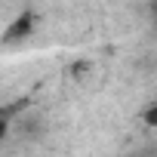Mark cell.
Returning <instances> with one entry per match:
<instances>
[{
	"label": "cell",
	"mask_w": 157,
	"mask_h": 157,
	"mask_svg": "<svg viewBox=\"0 0 157 157\" xmlns=\"http://www.w3.org/2000/svg\"><path fill=\"white\" fill-rule=\"evenodd\" d=\"M34 31V13H22L6 31H3V40L6 43H13V40H22V37H28Z\"/></svg>",
	"instance_id": "cell-1"
},
{
	"label": "cell",
	"mask_w": 157,
	"mask_h": 157,
	"mask_svg": "<svg viewBox=\"0 0 157 157\" xmlns=\"http://www.w3.org/2000/svg\"><path fill=\"white\" fill-rule=\"evenodd\" d=\"M22 108V102H16V105H0V142L6 139V132H10V123H13V117H16V111Z\"/></svg>",
	"instance_id": "cell-2"
}]
</instances>
